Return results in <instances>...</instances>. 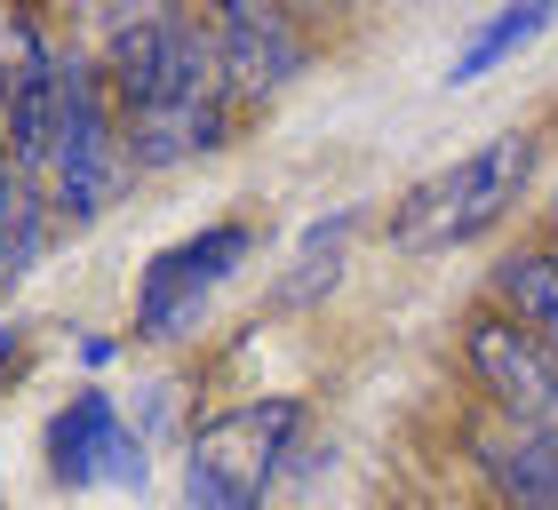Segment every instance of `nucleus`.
<instances>
[{"instance_id": "f257e3e1", "label": "nucleus", "mask_w": 558, "mask_h": 510, "mask_svg": "<svg viewBox=\"0 0 558 510\" xmlns=\"http://www.w3.org/2000/svg\"><path fill=\"white\" fill-rule=\"evenodd\" d=\"M96 64H105V88L120 120H168V112H192L223 96L216 81V33L208 16L192 9H129L105 24L96 40Z\"/></svg>"}, {"instance_id": "f03ea898", "label": "nucleus", "mask_w": 558, "mask_h": 510, "mask_svg": "<svg viewBox=\"0 0 558 510\" xmlns=\"http://www.w3.org/2000/svg\"><path fill=\"white\" fill-rule=\"evenodd\" d=\"M303 399H240L184 447V510H264L303 447Z\"/></svg>"}, {"instance_id": "7ed1b4c3", "label": "nucleus", "mask_w": 558, "mask_h": 510, "mask_svg": "<svg viewBox=\"0 0 558 510\" xmlns=\"http://www.w3.org/2000/svg\"><path fill=\"white\" fill-rule=\"evenodd\" d=\"M136 184L129 168V127H120V105L105 88V64L96 48L64 40V112H57V160H48V208H57L64 232H81L112 208L120 192Z\"/></svg>"}, {"instance_id": "20e7f679", "label": "nucleus", "mask_w": 558, "mask_h": 510, "mask_svg": "<svg viewBox=\"0 0 558 510\" xmlns=\"http://www.w3.org/2000/svg\"><path fill=\"white\" fill-rule=\"evenodd\" d=\"M535 136H495V144H478L463 151L454 168L439 175H423V184L391 208V247H454V240H478L487 223H502L519 208V192H526V175H535Z\"/></svg>"}, {"instance_id": "39448f33", "label": "nucleus", "mask_w": 558, "mask_h": 510, "mask_svg": "<svg viewBox=\"0 0 558 510\" xmlns=\"http://www.w3.org/2000/svg\"><path fill=\"white\" fill-rule=\"evenodd\" d=\"M247 255H256V223L223 216V223H199L192 240L160 247L144 264V288H136V336L144 343H184L199 312H208V295L232 279Z\"/></svg>"}, {"instance_id": "423d86ee", "label": "nucleus", "mask_w": 558, "mask_h": 510, "mask_svg": "<svg viewBox=\"0 0 558 510\" xmlns=\"http://www.w3.org/2000/svg\"><path fill=\"white\" fill-rule=\"evenodd\" d=\"M57 112H64V40L40 16H9L0 24V127H9V151L33 184H48V160H57Z\"/></svg>"}, {"instance_id": "0eeeda50", "label": "nucleus", "mask_w": 558, "mask_h": 510, "mask_svg": "<svg viewBox=\"0 0 558 510\" xmlns=\"http://www.w3.org/2000/svg\"><path fill=\"white\" fill-rule=\"evenodd\" d=\"M40 463H48V478L72 487V495H88V487H129V495H144V478H151L144 430H129L120 399L96 391V382H88V391H72L57 415H48Z\"/></svg>"}, {"instance_id": "6e6552de", "label": "nucleus", "mask_w": 558, "mask_h": 510, "mask_svg": "<svg viewBox=\"0 0 558 510\" xmlns=\"http://www.w3.org/2000/svg\"><path fill=\"white\" fill-rule=\"evenodd\" d=\"M463 360L478 375V391L495 399V423H519V430H550L558 439V360L526 336L511 312H471L463 319Z\"/></svg>"}, {"instance_id": "1a4fd4ad", "label": "nucleus", "mask_w": 558, "mask_h": 510, "mask_svg": "<svg viewBox=\"0 0 558 510\" xmlns=\"http://www.w3.org/2000/svg\"><path fill=\"white\" fill-rule=\"evenodd\" d=\"M208 33H216V81L232 105H264L312 64V40L288 9H264V0H216L208 9Z\"/></svg>"}, {"instance_id": "9d476101", "label": "nucleus", "mask_w": 558, "mask_h": 510, "mask_svg": "<svg viewBox=\"0 0 558 510\" xmlns=\"http://www.w3.org/2000/svg\"><path fill=\"white\" fill-rule=\"evenodd\" d=\"M478 471L502 510H558V439L550 430H519V423H487L478 430Z\"/></svg>"}, {"instance_id": "9b49d317", "label": "nucleus", "mask_w": 558, "mask_h": 510, "mask_svg": "<svg viewBox=\"0 0 558 510\" xmlns=\"http://www.w3.org/2000/svg\"><path fill=\"white\" fill-rule=\"evenodd\" d=\"M495 312H511L558 360V247H511L495 264Z\"/></svg>"}, {"instance_id": "f8f14e48", "label": "nucleus", "mask_w": 558, "mask_h": 510, "mask_svg": "<svg viewBox=\"0 0 558 510\" xmlns=\"http://www.w3.org/2000/svg\"><path fill=\"white\" fill-rule=\"evenodd\" d=\"M550 0H526V9H502V16H487L478 33L454 48V64H447V88H471V81H487V72L502 64V57H519L535 33H550Z\"/></svg>"}, {"instance_id": "ddd939ff", "label": "nucleus", "mask_w": 558, "mask_h": 510, "mask_svg": "<svg viewBox=\"0 0 558 510\" xmlns=\"http://www.w3.org/2000/svg\"><path fill=\"white\" fill-rule=\"evenodd\" d=\"M57 232H64V223H57V208H48V192H40V184L24 192L16 208H0V295H9L48 247H57Z\"/></svg>"}, {"instance_id": "4468645a", "label": "nucleus", "mask_w": 558, "mask_h": 510, "mask_svg": "<svg viewBox=\"0 0 558 510\" xmlns=\"http://www.w3.org/2000/svg\"><path fill=\"white\" fill-rule=\"evenodd\" d=\"M360 232V208H336L327 223H312V240H303L295 255V271L279 279V303H312L319 288H336V271H343V240Z\"/></svg>"}, {"instance_id": "2eb2a0df", "label": "nucleus", "mask_w": 558, "mask_h": 510, "mask_svg": "<svg viewBox=\"0 0 558 510\" xmlns=\"http://www.w3.org/2000/svg\"><path fill=\"white\" fill-rule=\"evenodd\" d=\"M16 360H24V319L0 327V367H16Z\"/></svg>"}]
</instances>
